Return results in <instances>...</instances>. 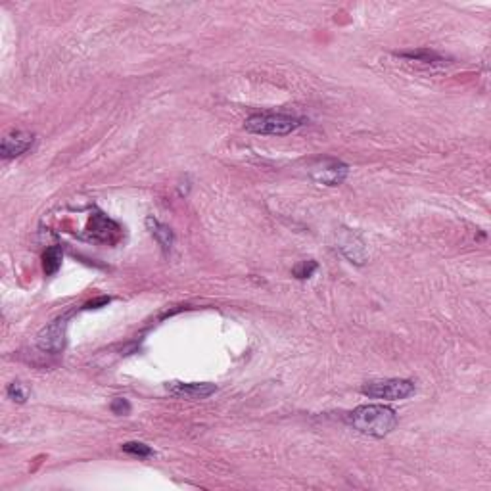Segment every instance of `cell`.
<instances>
[{
	"label": "cell",
	"mask_w": 491,
	"mask_h": 491,
	"mask_svg": "<svg viewBox=\"0 0 491 491\" xmlns=\"http://www.w3.org/2000/svg\"><path fill=\"white\" fill-rule=\"evenodd\" d=\"M347 423L355 428L357 432L373 438H384L396 430L399 418L391 407L386 405H359L349 415Z\"/></svg>",
	"instance_id": "1"
},
{
	"label": "cell",
	"mask_w": 491,
	"mask_h": 491,
	"mask_svg": "<svg viewBox=\"0 0 491 491\" xmlns=\"http://www.w3.org/2000/svg\"><path fill=\"white\" fill-rule=\"evenodd\" d=\"M244 127L254 135L286 136L302 127V119L286 113H255L246 119Z\"/></svg>",
	"instance_id": "2"
},
{
	"label": "cell",
	"mask_w": 491,
	"mask_h": 491,
	"mask_svg": "<svg viewBox=\"0 0 491 491\" xmlns=\"http://www.w3.org/2000/svg\"><path fill=\"white\" fill-rule=\"evenodd\" d=\"M363 396L373 399H388V401H398L407 399L415 393V382L403 380V378H390V380H376L364 384Z\"/></svg>",
	"instance_id": "3"
},
{
	"label": "cell",
	"mask_w": 491,
	"mask_h": 491,
	"mask_svg": "<svg viewBox=\"0 0 491 491\" xmlns=\"http://www.w3.org/2000/svg\"><path fill=\"white\" fill-rule=\"evenodd\" d=\"M66 328H68V317H59L52 321L48 326L37 336V346L46 353H59L66 346Z\"/></svg>",
	"instance_id": "4"
},
{
	"label": "cell",
	"mask_w": 491,
	"mask_h": 491,
	"mask_svg": "<svg viewBox=\"0 0 491 491\" xmlns=\"http://www.w3.org/2000/svg\"><path fill=\"white\" fill-rule=\"evenodd\" d=\"M349 167L336 160H324L311 169V178L324 187H338L347 178Z\"/></svg>",
	"instance_id": "5"
},
{
	"label": "cell",
	"mask_w": 491,
	"mask_h": 491,
	"mask_svg": "<svg viewBox=\"0 0 491 491\" xmlns=\"http://www.w3.org/2000/svg\"><path fill=\"white\" fill-rule=\"evenodd\" d=\"M167 390L175 398L196 401V399H205L213 396L217 391V388L212 382H169Z\"/></svg>",
	"instance_id": "6"
},
{
	"label": "cell",
	"mask_w": 491,
	"mask_h": 491,
	"mask_svg": "<svg viewBox=\"0 0 491 491\" xmlns=\"http://www.w3.org/2000/svg\"><path fill=\"white\" fill-rule=\"evenodd\" d=\"M35 142V135L26 133V131H16V133H10L2 138V145H0V156L4 160H12L17 158L21 154H26Z\"/></svg>",
	"instance_id": "7"
},
{
	"label": "cell",
	"mask_w": 491,
	"mask_h": 491,
	"mask_svg": "<svg viewBox=\"0 0 491 491\" xmlns=\"http://www.w3.org/2000/svg\"><path fill=\"white\" fill-rule=\"evenodd\" d=\"M119 232V227L104 213H94L89 221V237L100 242H111Z\"/></svg>",
	"instance_id": "8"
},
{
	"label": "cell",
	"mask_w": 491,
	"mask_h": 491,
	"mask_svg": "<svg viewBox=\"0 0 491 491\" xmlns=\"http://www.w3.org/2000/svg\"><path fill=\"white\" fill-rule=\"evenodd\" d=\"M146 227L150 229L154 238L158 240V244L161 246V250H163V252H169L171 246H173V230H171L167 225H163V223H160L158 219H154L152 215L146 219Z\"/></svg>",
	"instance_id": "9"
},
{
	"label": "cell",
	"mask_w": 491,
	"mask_h": 491,
	"mask_svg": "<svg viewBox=\"0 0 491 491\" xmlns=\"http://www.w3.org/2000/svg\"><path fill=\"white\" fill-rule=\"evenodd\" d=\"M399 58H405L409 62H418L424 66H440L445 64V58L440 56L438 52L428 50V48H418V50H407V52H398Z\"/></svg>",
	"instance_id": "10"
},
{
	"label": "cell",
	"mask_w": 491,
	"mask_h": 491,
	"mask_svg": "<svg viewBox=\"0 0 491 491\" xmlns=\"http://www.w3.org/2000/svg\"><path fill=\"white\" fill-rule=\"evenodd\" d=\"M62 261H64L62 248H58V246H52V248H48V250H46L43 255L44 272H46L48 277L56 275V272L59 271V267H62Z\"/></svg>",
	"instance_id": "11"
},
{
	"label": "cell",
	"mask_w": 491,
	"mask_h": 491,
	"mask_svg": "<svg viewBox=\"0 0 491 491\" xmlns=\"http://www.w3.org/2000/svg\"><path fill=\"white\" fill-rule=\"evenodd\" d=\"M123 451L127 455H133V457L138 458L152 457L154 455L152 447H148L146 443H140V441H127V443H123Z\"/></svg>",
	"instance_id": "12"
},
{
	"label": "cell",
	"mask_w": 491,
	"mask_h": 491,
	"mask_svg": "<svg viewBox=\"0 0 491 491\" xmlns=\"http://www.w3.org/2000/svg\"><path fill=\"white\" fill-rule=\"evenodd\" d=\"M6 393H8V398L12 399V401H16V403H26L27 398H29V390H27L24 384H19V382H12L8 388H6Z\"/></svg>",
	"instance_id": "13"
},
{
	"label": "cell",
	"mask_w": 491,
	"mask_h": 491,
	"mask_svg": "<svg viewBox=\"0 0 491 491\" xmlns=\"http://www.w3.org/2000/svg\"><path fill=\"white\" fill-rule=\"evenodd\" d=\"M319 269V265H317V261H313V259H309V261H302L299 265H296L294 267V277L299 280H305V279H311L313 277V272Z\"/></svg>",
	"instance_id": "14"
},
{
	"label": "cell",
	"mask_w": 491,
	"mask_h": 491,
	"mask_svg": "<svg viewBox=\"0 0 491 491\" xmlns=\"http://www.w3.org/2000/svg\"><path fill=\"white\" fill-rule=\"evenodd\" d=\"M111 411L115 415H129L131 413V403L125 398H118L111 401Z\"/></svg>",
	"instance_id": "15"
},
{
	"label": "cell",
	"mask_w": 491,
	"mask_h": 491,
	"mask_svg": "<svg viewBox=\"0 0 491 491\" xmlns=\"http://www.w3.org/2000/svg\"><path fill=\"white\" fill-rule=\"evenodd\" d=\"M110 304V297H98V299H94V302H89V304L85 305V309H98V307H102V305H108Z\"/></svg>",
	"instance_id": "16"
}]
</instances>
